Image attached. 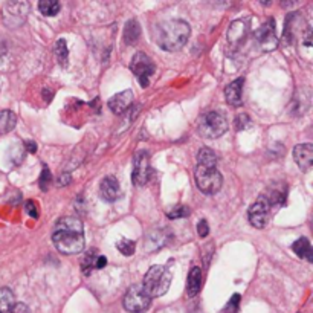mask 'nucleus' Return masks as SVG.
<instances>
[{
    "label": "nucleus",
    "instance_id": "25",
    "mask_svg": "<svg viewBox=\"0 0 313 313\" xmlns=\"http://www.w3.org/2000/svg\"><path fill=\"white\" fill-rule=\"evenodd\" d=\"M116 248H118V251H119L122 255L130 257V255H133V254H135V251H136V243H135L133 240L122 238L121 241H118Z\"/></svg>",
    "mask_w": 313,
    "mask_h": 313
},
{
    "label": "nucleus",
    "instance_id": "20",
    "mask_svg": "<svg viewBox=\"0 0 313 313\" xmlns=\"http://www.w3.org/2000/svg\"><path fill=\"white\" fill-rule=\"evenodd\" d=\"M15 124H17V116L11 110L0 111V135H6L11 130H14Z\"/></svg>",
    "mask_w": 313,
    "mask_h": 313
},
{
    "label": "nucleus",
    "instance_id": "18",
    "mask_svg": "<svg viewBox=\"0 0 313 313\" xmlns=\"http://www.w3.org/2000/svg\"><path fill=\"white\" fill-rule=\"evenodd\" d=\"M295 18H297V14H290L287 15L286 18V28H284V37H286V41L287 43H292L295 38H297V31H301L303 32V18L298 20V23H295Z\"/></svg>",
    "mask_w": 313,
    "mask_h": 313
},
{
    "label": "nucleus",
    "instance_id": "17",
    "mask_svg": "<svg viewBox=\"0 0 313 313\" xmlns=\"http://www.w3.org/2000/svg\"><path fill=\"white\" fill-rule=\"evenodd\" d=\"M292 251H294L300 258H304V260H307L309 263H312L313 261L312 244H310V241H309L306 237L298 238V240L292 244Z\"/></svg>",
    "mask_w": 313,
    "mask_h": 313
},
{
    "label": "nucleus",
    "instance_id": "15",
    "mask_svg": "<svg viewBox=\"0 0 313 313\" xmlns=\"http://www.w3.org/2000/svg\"><path fill=\"white\" fill-rule=\"evenodd\" d=\"M246 35H248V26H246V23L241 21V20H235V21L229 26V29H228V32H226V40H228V43H229L231 46H238V44L246 38Z\"/></svg>",
    "mask_w": 313,
    "mask_h": 313
},
{
    "label": "nucleus",
    "instance_id": "5",
    "mask_svg": "<svg viewBox=\"0 0 313 313\" xmlns=\"http://www.w3.org/2000/svg\"><path fill=\"white\" fill-rule=\"evenodd\" d=\"M196 185L204 194H215L220 191L223 177L215 167H202L197 165L196 168Z\"/></svg>",
    "mask_w": 313,
    "mask_h": 313
},
{
    "label": "nucleus",
    "instance_id": "4",
    "mask_svg": "<svg viewBox=\"0 0 313 313\" xmlns=\"http://www.w3.org/2000/svg\"><path fill=\"white\" fill-rule=\"evenodd\" d=\"M199 135L207 139H217L228 130V119L218 110H211L205 113L199 121Z\"/></svg>",
    "mask_w": 313,
    "mask_h": 313
},
{
    "label": "nucleus",
    "instance_id": "9",
    "mask_svg": "<svg viewBox=\"0 0 313 313\" xmlns=\"http://www.w3.org/2000/svg\"><path fill=\"white\" fill-rule=\"evenodd\" d=\"M269 214H271V205H269L267 199L263 194L255 200V204L251 205V208L248 211V218H249V223L254 228L263 229L267 225Z\"/></svg>",
    "mask_w": 313,
    "mask_h": 313
},
{
    "label": "nucleus",
    "instance_id": "23",
    "mask_svg": "<svg viewBox=\"0 0 313 313\" xmlns=\"http://www.w3.org/2000/svg\"><path fill=\"white\" fill-rule=\"evenodd\" d=\"M38 9H40V12H41L43 15H46V17H54V15H57V14L60 12L61 5H60L58 2H55V0H41V2L38 3Z\"/></svg>",
    "mask_w": 313,
    "mask_h": 313
},
{
    "label": "nucleus",
    "instance_id": "35",
    "mask_svg": "<svg viewBox=\"0 0 313 313\" xmlns=\"http://www.w3.org/2000/svg\"><path fill=\"white\" fill-rule=\"evenodd\" d=\"M26 150L29 153H35L37 151V144L34 141H26Z\"/></svg>",
    "mask_w": 313,
    "mask_h": 313
},
{
    "label": "nucleus",
    "instance_id": "27",
    "mask_svg": "<svg viewBox=\"0 0 313 313\" xmlns=\"http://www.w3.org/2000/svg\"><path fill=\"white\" fill-rule=\"evenodd\" d=\"M190 214H191V211H190L188 207H185V205H176V207H173V208L167 212V217L171 218V220H176V218L188 217Z\"/></svg>",
    "mask_w": 313,
    "mask_h": 313
},
{
    "label": "nucleus",
    "instance_id": "3",
    "mask_svg": "<svg viewBox=\"0 0 313 313\" xmlns=\"http://www.w3.org/2000/svg\"><path fill=\"white\" fill-rule=\"evenodd\" d=\"M171 280H173V275H171L170 269L165 266L156 264L147 271L141 286L150 295V298H158V297H162L164 294L168 292V289L171 286Z\"/></svg>",
    "mask_w": 313,
    "mask_h": 313
},
{
    "label": "nucleus",
    "instance_id": "32",
    "mask_svg": "<svg viewBox=\"0 0 313 313\" xmlns=\"http://www.w3.org/2000/svg\"><path fill=\"white\" fill-rule=\"evenodd\" d=\"M11 313H31V310H29V307H28L26 304L18 303V304L14 306V309H12V312Z\"/></svg>",
    "mask_w": 313,
    "mask_h": 313
},
{
    "label": "nucleus",
    "instance_id": "24",
    "mask_svg": "<svg viewBox=\"0 0 313 313\" xmlns=\"http://www.w3.org/2000/svg\"><path fill=\"white\" fill-rule=\"evenodd\" d=\"M55 55H57V60L60 61V64L64 68L68 64V61H69V49H68L66 41L63 38L58 40L57 44H55Z\"/></svg>",
    "mask_w": 313,
    "mask_h": 313
},
{
    "label": "nucleus",
    "instance_id": "7",
    "mask_svg": "<svg viewBox=\"0 0 313 313\" xmlns=\"http://www.w3.org/2000/svg\"><path fill=\"white\" fill-rule=\"evenodd\" d=\"M130 69L133 72V75L138 78L139 84L142 87H148L150 86V80L156 72V66L151 61V58L144 54V52H136L130 61Z\"/></svg>",
    "mask_w": 313,
    "mask_h": 313
},
{
    "label": "nucleus",
    "instance_id": "10",
    "mask_svg": "<svg viewBox=\"0 0 313 313\" xmlns=\"http://www.w3.org/2000/svg\"><path fill=\"white\" fill-rule=\"evenodd\" d=\"M131 179L136 187H142L150 179V156L147 151H138L133 159Z\"/></svg>",
    "mask_w": 313,
    "mask_h": 313
},
{
    "label": "nucleus",
    "instance_id": "19",
    "mask_svg": "<svg viewBox=\"0 0 313 313\" xmlns=\"http://www.w3.org/2000/svg\"><path fill=\"white\" fill-rule=\"evenodd\" d=\"M141 37V26L136 20H128L124 28V41L125 44H136Z\"/></svg>",
    "mask_w": 313,
    "mask_h": 313
},
{
    "label": "nucleus",
    "instance_id": "34",
    "mask_svg": "<svg viewBox=\"0 0 313 313\" xmlns=\"http://www.w3.org/2000/svg\"><path fill=\"white\" fill-rule=\"evenodd\" d=\"M71 181H72V177H71L69 174H63V176L58 177V185H60V187H64V185H68Z\"/></svg>",
    "mask_w": 313,
    "mask_h": 313
},
{
    "label": "nucleus",
    "instance_id": "1",
    "mask_svg": "<svg viewBox=\"0 0 313 313\" xmlns=\"http://www.w3.org/2000/svg\"><path fill=\"white\" fill-rule=\"evenodd\" d=\"M84 226L77 217H61L52 235L55 248L61 254H80L84 249Z\"/></svg>",
    "mask_w": 313,
    "mask_h": 313
},
{
    "label": "nucleus",
    "instance_id": "29",
    "mask_svg": "<svg viewBox=\"0 0 313 313\" xmlns=\"http://www.w3.org/2000/svg\"><path fill=\"white\" fill-rule=\"evenodd\" d=\"M234 124H235L237 130H246V128H249L252 125V121H251V118L246 113H240L238 116H235Z\"/></svg>",
    "mask_w": 313,
    "mask_h": 313
},
{
    "label": "nucleus",
    "instance_id": "6",
    "mask_svg": "<svg viewBox=\"0 0 313 313\" xmlns=\"http://www.w3.org/2000/svg\"><path fill=\"white\" fill-rule=\"evenodd\" d=\"M124 309L130 313H145L151 306L150 295L141 284H133L124 297Z\"/></svg>",
    "mask_w": 313,
    "mask_h": 313
},
{
    "label": "nucleus",
    "instance_id": "28",
    "mask_svg": "<svg viewBox=\"0 0 313 313\" xmlns=\"http://www.w3.org/2000/svg\"><path fill=\"white\" fill-rule=\"evenodd\" d=\"M38 184H40V188H41L43 191H48V190H49V185L52 184V174H51V171H49L48 167L43 168V171H41V174H40V179H38Z\"/></svg>",
    "mask_w": 313,
    "mask_h": 313
},
{
    "label": "nucleus",
    "instance_id": "11",
    "mask_svg": "<svg viewBox=\"0 0 313 313\" xmlns=\"http://www.w3.org/2000/svg\"><path fill=\"white\" fill-rule=\"evenodd\" d=\"M294 159L303 171H309L313 165L312 144H298L294 148Z\"/></svg>",
    "mask_w": 313,
    "mask_h": 313
},
{
    "label": "nucleus",
    "instance_id": "16",
    "mask_svg": "<svg viewBox=\"0 0 313 313\" xmlns=\"http://www.w3.org/2000/svg\"><path fill=\"white\" fill-rule=\"evenodd\" d=\"M202 289V269L199 266L191 267L187 281V294L190 298H194Z\"/></svg>",
    "mask_w": 313,
    "mask_h": 313
},
{
    "label": "nucleus",
    "instance_id": "22",
    "mask_svg": "<svg viewBox=\"0 0 313 313\" xmlns=\"http://www.w3.org/2000/svg\"><path fill=\"white\" fill-rule=\"evenodd\" d=\"M197 162L202 167H215L217 164V154L211 150V148H200L197 153Z\"/></svg>",
    "mask_w": 313,
    "mask_h": 313
},
{
    "label": "nucleus",
    "instance_id": "33",
    "mask_svg": "<svg viewBox=\"0 0 313 313\" xmlns=\"http://www.w3.org/2000/svg\"><path fill=\"white\" fill-rule=\"evenodd\" d=\"M105 264H107V258L104 255H98V258L95 261V269H103Z\"/></svg>",
    "mask_w": 313,
    "mask_h": 313
},
{
    "label": "nucleus",
    "instance_id": "30",
    "mask_svg": "<svg viewBox=\"0 0 313 313\" xmlns=\"http://www.w3.org/2000/svg\"><path fill=\"white\" fill-rule=\"evenodd\" d=\"M25 209H26V212H28L29 217H32V218H38L40 212H38V207H37V204H35L34 200H28L26 205H25Z\"/></svg>",
    "mask_w": 313,
    "mask_h": 313
},
{
    "label": "nucleus",
    "instance_id": "2",
    "mask_svg": "<svg viewBox=\"0 0 313 313\" xmlns=\"http://www.w3.org/2000/svg\"><path fill=\"white\" fill-rule=\"evenodd\" d=\"M191 35L190 25L184 20H170L159 26L156 34V43L159 48L168 52H176L182 49Z\"/></svg>",
    "mask_w": 313,
    "mask_h": 313
},
{
    "label": "nucleus",
    "instance_id": "13",
    "mask_svg": "<svg viewBox=\"0 0 313 313\" xmlns=\"http://www.w3.org/2000/svg\"><path fill=\"white\" fill-rule=\"evenodd\" d=\"M243 84H244V80L237 78L226 86L225 98H226L228 104L232 105V107H238V105L243 104Z\"/></svg>",
    "mask_w": 313,
    "mask_h": 313
},
{
    "label": "nucleus",
    "instance_id": "21",
    "mask_svg": "<svg viewBox=\"0 0 313 313\" xmlns=\"http://www.w3.org/2000/svg\"><path fill=\"white\" fill-rule=\"evenodd\" d=\"M15 306L14 294L8 287L0 289V313H11Z\"/></svg>",
    "mask_w": 313,
    "mask_h": 313
},
{
    "label": "nucleus",
    "instance_id": "26",
    "mask_svg": "<svg viewBox=\"0 0 313 313\" xmlns=\"http://www.w3.org/2000/svg\"><path fill=\"white\" fill-rule=\"evenodd\" d=\"M95 254H97L95 251H91V252H87V254L84 255V258H83V261H81V269H83L84 275H91L92 269L95 267V261H97V258H98Z\"/></svg>",
    "mask_w": 313,
    "mask_h": 313
},
{
    "label": "nucleus",
    "instance_id": "31",
    "mask_svg": "<svg viewBox=\"0 0 313 313\" xmlns=\"http://www.w3.org/2000/svg\"><path fill=\"white\" fill-rule=\"evenodd\" d=\"M197 232H199V237H202V238H205L207 235L209 234V225L207 220H200L199 223H197Z\"/></svg>",
    "mask_w": 313,
    "mask_h": 313
},
{
    "label": "nucleus",
    "instance_id": "14",
    "mask_svg": "<svg viewBox=\"0 0 313 313\" xmlns=\"http://www.w3.org/2000/svg\"><path fill=\"white\" fill-rule=\"evenodd\" d=\"M100 193H101V197L105 202H115L119 194H121V190H119V184L118 181L113 177V176H107L101 181V185H100Z\"/></svg>",
    "mask_w": 313,
    "mask_h": 313
},
{
    "label": "nucleus",
    "instance_id": "8",
    "mask_svg": "<svg viewBox=\"0 0 313 313\" xmlns=\"http://www.w3.org/2000/svg\"><path fill=\"white\" fill-rule=\"evenodd\" d=\"M255 40L258 43V46L266 51L271 52L277 48L278 44V37H277V29H275V20L274 18H267L257 31H255Z\"/></svg>",
    "mask_w": 313,
    "mask_h": 313
},
{
    "label": "nucleus",
    "instance_id": "12",
    "mask_svg": "<svg viewBox=\"0 0 313 313\" xmlns=\"http://www.w3.org/2000/svg\"><path fill=\"white\" fill-rule=\"evenodd\" d=\"M131 103H133V92L131 91H124L121 94L113 95L108 100L107 105L115 115H122L125 110H128L131 107Z\"/></svg>",
    "mask_w": 313,
    "mask_h": 313
}]
</instances>
